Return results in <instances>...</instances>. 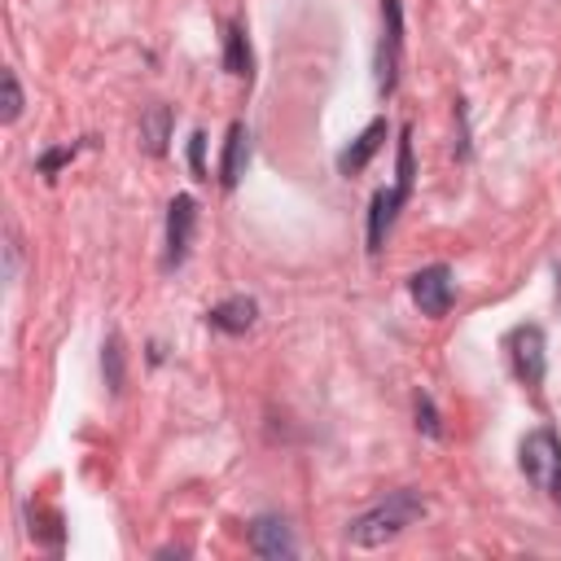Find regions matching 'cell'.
<instances>
[{
  "label": "cell",
  "instance_id": "1",
  "mask_svg": "<svg viewBox=\"0 0 561 561\" xmlns=\"http://www.w3.org/2000/svg\"><path fill=\"white\" fill-rule=\"evenodd\" d=\"M425 513V500L416 495V491H390L377 508H368V513H359L351 526H346V539L355 543V548H381V543H390V539H399L416 517Z\"/></svg>",
  "mask_w": 561,
  "mask_h": 561
},
{
  "label": "cell",
  "instance_id": "2",
  "mask_svg": "<svg viewBox=\"0 0 561 561\" xmlns=\"http://www.w3.org/2000/svg\"><path fill=\"white\" fill-rule=\"evenodd\" d=\"M517 456H522V473L539 491H548L552 500H561V438L552 430H535V434L522 438Z\"/></svg>",
  "mask_w": 561,
  "mask_h": 561
},
{
  "label": "cell",
  "instance_id": "3",
  "mask_svg": "<svg viewBox=\"0 0 561 561\" xmlns=\"http://www.w3.org/2000/svg\"><path fill=\"white\" fill-rule=\"evenodd\" d=\"M381 44H377V92L390 96L399 83V48H403V9L399 0H381Z\"/></svg>",
  "mask_w": 561,
  "mask_h": 561
},
{
  "label": "cell",
  "instance_id": "4",
  "mask_svg": "<svg viewBox=\"0 0 561 561\" xmlns=\"http://www.w3.org/2000/svg\"><path fill=\"white\" fill-rule=\"evenodd\" d=\"M408 294L412 302L421 307V316H447L451 298H456V285H451V267L447 263H430L421 272L408 276Z\"/></svg>",
  "mask_w": 561,
  "mask_h": 561
},
{
  "label": "cell",
  "instance_id": "5",
  "mask_svg": "<svg viewBox=\"0 0 561 561\" xmlns=\"http://www.w3.org/2000/svg\"><path fill=\"white\" fill-rule=\"evenodd\" d=\"M193 228H197V202H193L188 193H175L171 206H167V254H162V267H167V272L188 259Z\"/></svg>",
  "mask_w": 561,
  "mask_h": 561
},
{
  "label": "cell",
  "instance_id": "6",
  "mask_svg": "<svg viewBox=\"0 0 561 561\" xmlns=\"http://www.w3.org/2000/svg\"><path fill=\"white\" fill-rule=\"evenodd\" d=\"M508 351H513V373L526 381V386H539L543 381V329L539 324H522L513 329L508 337Z\"/></svg>",
  "mask_w": 561,
  "mask_h": 561
},
{
  "label": "cell",
  "instance_id": "7",
  "mask_svg": "<svg viewBox=\"0 0 561 561\" xmlns=\"http://www.w3.org/2000/svg\"><path fill=\"white\" fill-rule=\"evenodd\" d=\"M408 197H412V188H403V184L373 193V206H368V250L373 254L381 250V241H386V232H390V224H394V215H399V206Z\"/></svg>",
  "mask_w": 561,
  "mask_h": 561
},
{
  "label": "cell",
  "instance_id": "8",
  "mask_svg": "<svg viewBox=\"0 0 561 561\" xmlns=\"http://www.w3.org/2000/svg\"><path fill=\"white\" fill-rule=\"evenodd\" d=\"M250 548H254L259 557H294V552H298V543H294L285 517H272V513H263V517L250 522Z\"/></svg>",
  "mask_w": 561,
  "mask_h": 561
},
{
  "label": "cell",
  "instance_id": "9",
  "mask_svg": "<svg viewBox=\"0 0 561 561\" xmlns=\"http://www.w3.org/2000/svg\"><path fill=\"white\" fill-rule=\"evenodd\" d=\"M254 320H259V302L245 298V294H232V298H224L206 311V324L219 329V333H245Z\"/></svg>",
  "mask_w": 561,
  "mask_h": 561
},
{
  "label": "cell",
  "instance_id": "10",
  "mask_svg": "<svg viewBox=\"0 0 561 561\" xmlns=\"http://www.w3.org/2000/svg\"><path fill=\"white\" fill-rule=\"evenodd\" d=\"M381 140H386V118H373V123H368V127H364V131H359V136L337 153V171H342V175L364 171V167H368V158L381 149Z\"/></svg>",
  "mask_w": 561,
  "mask_h": 561
},
{
  "label": "cell",
  "instance_id": "11",
  "mask_svg": "<svg viewBox=\"0 0 561 561\" xmlns=\"http://www.w3.org/2000/svg\"><path fill=\"white\" fill-rule=\"evenodd\" d=\"M245 162H250V131H245V123H232L228 145H224V162H219V184L237 188L241 175H245Z\"/></svg>",
  "mask_w": 561,
  "mask_h": 561
},
{
  "label": "cell",
  "instance_id": "12",
  "mask_svg": "<svg viewBox=\"0 0 561 561\" xmlns=\"http://www.w3.org/2000/svg\"><path fill=\"white\" fill-rule=\"evenodd\" d=\"M167 136H171V110L167 105H149L140 114V145L158 158V153H167Z\"/></svg>",
  "mask_w": 561,
  "mask_h": 561
},
{
  "label": "cell",
  "instance_id": "13",
  "mask_svg": "<svg viewBox=\"0 0 561 561\" xmlns=\"http://www.w3.org/2000/svg\"><path fill=\"white\" fill-rule=\"evenodd\" d=\"M250 66H254V57H250V39H245V26H241V22H228L224 70H228V75H237V79H245V75H250Z\"/></svg>",
  "mask_w": 561,
  "mask_h": 561
},
{
  "label": "cell",
  "instance_id": "14",
  "mask_svg": "<svg viewBox=\"0 0 561 561\" xmlns=\"http://www.w3.org/2000/svg\"><path fill=\"white\" fill-rule=\"evenodd\" d=\"M101 368H105V386L118 394V390H123V342H118V333H110V337H105Z\"/></svg>",
  "mask_w": 561,
  "mask_h": 561
},
{
  "label": "cell",
  "instance_id": "15",
  "mask_svg": "<svg viewBox=\"0 0 561 561\" xmlns=\"http://www.w3.org/2000/svg\"><path fill=\"white\" fill-rule=\"evenodd\" d=\"M0 83H4V110H0V118H4V123H13V118L22 114V88H18V75H13V70H4V75H0Z\"/></svg>",
  "mask_w": 561,
  "mask_h": 561
},
{
  "label": "cell",
  "instance_id": "16",
  "mask_svg": "<svg viewBox=\"0 0 561 561\" xmlns=\"http://www.w3.org/2000/svg\"><path fill=\"white\" fill-rule=\"evenodd\" d=\"M416 430H425V438H443V425H438V412H434L430 394H416Z\"/></svg>",
  "mask_w": 561,
  "mask_h": 561
},
{
  "label": "cell",
  "instance_id": "17",
  "mask_svg": "<svg viewBox=\"0 0 561 561\" xmlns=\"http://www.w3.org/2000/svg\"><path fill=\"white\" fill-rule=\"evenodd\" d=\"M70 158H75V145H66V149H48V153L39 158V175H48V180H53V175H57V167H61V162H70Z\"/></svg>",
  "mask_w": 561,
  "mask_h": 561
},
{
  "label": "cell",
  "instance_id": "18",
  "mask_svg": "<svg viewBox=\"0 0 561 561\" xmlns=\"http://www.w3.org/2000/svg\"><path fill=\"white\" fill-rule=\"evenodd\" d=\"M202 149H206V136H202V131H193V140H188V162H193V175H197V180H206V167H202Z\"/></svg>",
  "mask_w": 561,
  "mask_h": 561
}]
</instances>
